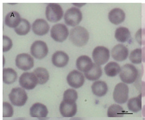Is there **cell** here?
Here are the masks:
<instances>
[{
    "mask_svg": "<svg viewBox=\"0 0 145 120\" xmlns=\"http://www.w3.org/2000/svg\"><path fill=\"white\" fill-rule=\"evenodd\" d=\"M69 39L76 46H83L88 43L89 34L85 28L77 26L70 30Z\"/></svg>",
    "mask_w": 145,
    "mask_h": 120,
    "instance_id": "cell-1",
    "label": "cell"
},
{
    "mask_svg": "<svg viewBox=\"0 0 145 120\" xmlns=\"http://www.w3.org/2000/svg\"><path fill=\"white\" fill-rule=\"evenodd\" d=\"M139 74L138 70L135 66L131 64H126L121 68L119 77L123 83L131 84L137 80Z\"/></svg>",
    "mask_w": 145,
    "mask_h": 120,
    "instance_id": "cell-2",
    "label": "cell"
},
{
    "mask_svg": "<svg viewBox=\"0 0 145 120\" xmlns=\"http://www.w3.org/2000/svg\"><path fill=\"white\" fill-rule=\"evenodd\" d=\"M63 11L61 5L57 3L48 4L46 10V18L51 23H57L62 19Z\"/></svg>",
    "mask_w": 145,
    "mask_h": 120,
    "instance_id": "cell-3",
    "label": "cell"
},
{
    "mask_svg": "<svg viewBox=\"0 0 145 120\" xmlns=\"http://www.w3.org/2000/svg\"><path fill=\"white\" fill-rule=\"evenodd\" d=\"M26 91L21 88L17 87L12 89L9 94V99L12 104L16 106H23L27 100Z\"/></svg>",
    "mask_w": 145,
    "mask_h": 120,
    "instance_id": "cell-4",
    "label": "cell"
},
{
    "mask_svg": "<svg viewBox=\"0 0 145 120\" xmlns=\"http://www.w3.org/2000/svg\"><path fill=\"white\" fill-rule=\"evenodd\" d=\"M129 97V88L123 82L119 83L115 86L113 93V98L115 102L120 104L126 103Z\"/></svg>",
    "mask_w": 145,
    "mask_h": 120,
    "instance_id": "cell-5",
    "label": "cell"
},
{
    "mask_svg": "<svg viewBox=\"0 0 145 120\" xmlns=\"http://www.w3.org/2000/svg\"><path fill=\"white\" fill-rule=\"evenodd\" d=\"M64 19L67 25L71 27H76L80 23L82 19V14L78 8L72 7L65 12Z\"/></svg>",
    "mask_w": 145,
    "mask_h": 120,
    "instance_id": "cell-6",
    "label": "cell"
},
{
    "mask_svg": "<svg viewBox=\"0 0 145 120\" xmlns=\"http://www.w3.org/2000/svg\"><path fill=\"white\" fill-rule=\"evenodd\" d=\"M69 35L68 28L65 25L62 23H57L54 25L51 29V37L57 42H64Z\"/></svg>",
    "mask_w": 145,
    "mask_h": 120,
    "instance_id": "cell-7",
    "label": "cell"
},
{
    "mask_svg": "<svg viewBox=\"0 0 145 120\" xmlns=\"http://www.w3.org/2000/svg\"><path fill=\"white\" fill-rule=\"evenodd\" d=\"M92 58L95 64L101 66L106 63L110 58V52L106 47H96L92 52Z\"/></svg>",
    "mask_w": 145,
    "mask_h": 120,
    "instance_id": "cell-8",
    "label": "cell"
},
{
    "mask_svg": "<svg viewBox=\"0 0 145 120\" xmlns=\"http://www.w3.org/2000/svg\"><path fill=\"white\" fill-rule=\"evenodd\" d=\"M31 55L37 59L44 58L49 52L48 46L42 40H36L31 45L30 48Z\"/></svg>",
    "mask_w": 145,
    "mask_h": 120,
    "instance_id": "cell-9",
    "label": "cell"
},
{
    "mask_svg": "<svg viewBox=\"0 0 145 120\" xmlns=\"http://www.w3.org/2000/svg\"><path fill=\"white\" fill-rule=\"evenodd\" d=\"M16 66L23 71L31 69L34 66V60L30 55L27 53H21L18 55L15 59Z\"/></svg>",
    "mask_w": 145,
    "mask_h": 120,
    "instance_id": "cell-10",
    "label": "cell"
},
{
    "mask_svg": "<svg viewBox=\"0 0 145 120\" xmlns=\"http://www.w3.org/2000/svg\"><path fill=\"white\" fill-rule=\"evenodd\" d=\"M20 85L28 90L35 88L38 84L37 78L33 73L24 72L19 78Z\"/></svg>",
    "mask_w": 145,
    "mask_h": 120,
    "instance_id": "cell-11",
    "label": "cell"
},
{
    "mask_svg": "<svg viewBox=\"0 0 145 120\" xmlns=\"http://www.w3.org/2000/svg\"><path fill=\"white\" fill-rule=\"evenodd\" d=\"M67 80L70 87L76 89L82 87L85 82L84 74L76 70H73L68 74Z\"/></svg>",
    "mask_w": 145,
    "mask_h": 120,
    "instance_id": "cell-12",
    "label": "cell"
},
{
    "mask_svg": "<svg viewBox=\"0 0 145 120\" xmlns=\"http://www.w3.org/2000/svg\"><path fill=\"white\" fill-rule=\"evenodd\" d=\"M59 110L62 116L65 117H71L76 114L77 105L76 102H67L62 101L60 105Z\"/></svg>",
    "mask_w": 145,
    "mask_h": 120,
    "instance_id": "cell-13",
    "label": "cell"
},
{
    "mask_svg": "<svg viewBox=\"0 0 145 120\" xmlns=\"http://www.w3.org/2000/svg\"><path fill=\"white\" fill-rule=\"evenodd\" d=\"M129 50L125 45L118 44L114 47L111 50V56L115 60L122 62L128 57Z\"/></svg>",
    "mask_w": 145,
    "mask_h": 120,
    "instance_id": "cell-14",
    "label": "cell"
},
{
    "mask_svg": "<svg viewBox=\"0 0 145 120\" xmlns=\"http://www.w3.org/2000/svg\"><path fill=\"white\" fill-rule=\"evenodd\" d=\"M30 114L31 117L44 120L48 114V109L44 105L37 103L31 107Z\"/></svg>",
    "mask_w": 145,
    "mask_h": 120,
    "instance_id": "cell-15",
    "label": "cell"
},
{
    "mask_svg": "<svg viewBox=\"0 0 145 120\" xmlns=\"http://www.w3.org/2000/svg\"><path fill=\"white\" fill-rule=\"evenodd\" d=\"M32 29L35 35L43 36L49 32L50 26L45 20L38 19L35 20L32 24Z\"/></svg>",
    "mask_w": 145,
    "mask_h": 120,
    "instance_id": "cell-16",
    "label": "cell"
},
{
    "mask_svg": "<svg viewBox=\"0 0 145 120\" xmlns=\"http://www.w3.org/2000/svg\"><path fill=\"white\" fill-rule=\"evenodd\" d=\"M69 61V56L65 52L58 50L52 56V62L57 68H63L67 66Z\"/></svg>",
    "mask_w": 145,
    "mask_h": 120,
    "instance_id": "cell-17",
    "label": "cell"
},
{
    "mask_svg": "<svg viewBox=\"0 0 145 120\" xmlns=\"http://www.w3.org/2000/svg\"><path fill=\"white\" fill-rule=\"evenodd\" d=\"M126 18L125 12L120 8L111 10L108 14V18L111 23L114 25H119L123 23Z\"/></svg>",
    "mask_w": 145,
    "mask_h": 120,
    "instance_id": "cell-18",
    "label": "cell"
},
{
    "mask_svg": "<svg viewBox=\"0 0 145 120\" xmlns=\"http://www.w3.org/2000/svg\"><path fill=\"white\" fill-rule=\"evenodd\" d=\"M93 63L91 59L87 55H82L77 58L76 61V68L81 72H87L92 68Z\"/></svg>",
    "mask_w": 145,
    "mask_h": 120,
    "instance_id": "cell-19",
    "label": "cell"
},
{
    "mask_svg": "<svg viewBox=\"0 0 145 120\" xmlns=\"http://www.w3.org/2000/svg\"><path fill=\"white\" fill-rule=\"evenodd\" d=\"M93 93L98 97H103L106 95L108 88L107 84L103 81H96L91 86Z\"/></svg>",
    "mask_w": 145,
    "mask_h": 120,
    "instance_id": "cell-20",
    "label": "cell"
},
{
    "mask_svg": "<svg viewBox=\"0 0 145 120\" xmlns=\"http://www.w3.org/2000/svg\"><path fill=\"white\" fill-rule=\"evenodd\" d=\"M21 20L19 13L12 11L7 14L5 18V25L10 28H15L19 26Z\"/></svg>",
    "mask_w": 145,
    "mask_h": 120,
    "instance_id": "cell-21",
    "label": "cell"
},
{
    "mask_svg": "<svg viewBox=\"0 0 145 120\" xmlns=\"http://www.w3.org/2000/svg\"><path fill=\"white\" fill-rule=\"evenodd\" d=\"M103 74L102 69L100 66L93 63V66L88 72L84 73V76L90 81H95L99 79Z\"/></svg>",
    "mask_w": 145,
    "mask_h": 120,
    "instance_id": "cell-22",
    "label": "cell"
},
{
    "mask_svg": "<svg viewBox=\"0 0 145 120\" xmlns=\"http://www.w3.org/2000/svg\"><path fill=\"white\" fill-rule=\"evenodd\" d=\"M130 31L127 28L119 27L115 31V38L119 42L125 43L130 39Z\"/></svg>",
    "mask_w": 145,
    "mask_h": 120,
    "instance_id": "cell-23",
    "label": "cell"
},
{
    "mask_svg": "<svg viewBox=\"0 0 145 120\" xmlns=\"http://www.w3.org/2000/svg\"><path fill=\"white\" fill-rule=\"evenodd\" d=\"M141 94L140 93L137 97H133L129 99L127 103V107L129 110L134 113L139 112L142 109Z\"/></svg>",
    "mask_w": 145,
    "mask_h": 120,
    "instance_id": "cell-24",
    "label": "cell"
},
{
    "mask_svg": "<svg viewBox=\"0 0 145 120\" xmlns=\"http://www.w3.org/2000/svg\"><path fill=\"white\" fill-rule=\"evenodd\" d=\"M104 69L107 76L110 77H114L118 74H120L121 67L117 62L111 61L109 62L105 66Z\"/></svg>",
    "mask_w": 145,
    "mask_h": 120,
    "instance_id": "cell-25",
    "label": "cell"
},
{
    "mask_svg": "<svg viewBox=\"0 0 145 120\" xmlns=\"http://www.w3.org/2000/svg\"><path fill=\"white\" fill-rule=\"evenodd\" d=\"M33 73L35 75L37 78L38 84L40 85L45 84L49 79V72L48 70L44 68H37L34 70Z\"/></svg>",
    "mask_w": 145,
    "mask_h": 120,
    "instance_id": "cell-26",
    "label": "cell"
},
{
    "mask_svg": "<svg viewBox=\"0 0 145 120\" xmlns=\"http://www.w3.org/2000/svg\"><path fill=\"white\" fill-rule=\"evenodd\" d=\"M18 78L17 73L12 68H4L3 70V80L5 84L10 85L14 83Z\"/></svg>",
    "mask_w": 145,
    "mask_h": 120,
    "instance_id": "cell-27",
    "label": "cell"
},
{
    "mask_svg": "<svg viewBox=\"0 0 145 120\" xmlns=\"http://www.w3.org/2000/svg\"><path fill=\"white\" fill-rule=\"evenodd\" d=\"M125 111L122 106L118 104L111 105L107 110V116L109 117H123Z\"/></svg>",
    "mask_w": 145,
    "mask_h": 120,
    "instance_id": "cell-28",
    "label": "cell"
},
{
    "mask_svg": "<svg viewBox=\"0 0 145 120\" xmlns=\"http://www.w3.org/2000/svg\"><path fill=\"white\" fill-rule=\"evenodd\" d=\"M31 25L30 23L25 19H21V22L18 27L14 28L15 32L20 36H24L30 31Z\"/></svg>",
    "mask_w": 145,
    "mask_h": 120,
    "instance_id": "cell-29",
    "label": "cell"
},
{
    "mask_svg": "<svg viewBox=\"0 0 145 120\" xmlns=\"http://www.w3.org/2000/svg\"><path fill=\"white\" fill-rule=\"evenodd\" d=\"M129 58L133 64H140L142 62V48H136L131 51Z\"/></svg>",
    "mask_w": 145,
    "mask_h": 120,
    "instance_id": "cell-30",
    "label": "cell"
},
{
    "mask_svg": "<svg viewBox=\"0 0 145 120\" xmlns=\"http://www.w3.org/2000/svg\"><path fill=\"white\" fill-rule=\"evenodd\" d=\"M78 98V95L76 90L73 89H68L64 92L63 101L74 103L76 101Z\"/></svg>",
    "mask_w": 145,
    "mask_h": 120,
    "instance_id": "cell-31",
    "label": "cell"
},
{
    "mask_svg": "<svg viewBox=\"0 0 145 120\" xmlns=\"http://www.w3.org/2000/svg\"><path fill=\"white\" fill-rule=\"evenodd\" d=\"M14 110L11 105L8 102H3V116L4 117H10L13 115Z\"/></svg>",
    "mask_w": 145,
    "mask_h": 120,
    "instance_id": "cell-32",
    "label": "cell"
},
{
    "mask_svg": "<svg viewBox=\"0 0 145 120\" xmlns=\"http://www.w3.org/2000/svg\"><path fill=\"white\" fill-rule=\"evenodd\" d=\"M136 40L140 45H145V28H140L135 35Z\"/></svg>",
    "mask_w": 145,
    "mask_h": 120,
    "instance_id": "cell-33",
    "label": "cell"
},
{
    "mask_svg": "<svg viewBox=\"0 0 145 120\" xmlns=\"http://www.w3.org/2000/svg\"><path fill=\"white\" fill-rule=\"evenodd\" d=\"M12 47V42L8 37L4 35L3 37V52H7Z\"/></svg>",
    "mask_w": 145,
    "mask_h": 120,
    "instance_id": "cell-34",
    "label": "cell"
},
{
    "mask_svg": "<svg viewBox=\"0 0 145 120\" xmlns=\"http://www.w3.org/2000/svg\"><path fill=\"white\" fill-rule=\"evenodd\" d=\"M140 94L142 97H145V82H141L140 84Z\"/></svg>",
    "mask_w": 145,
    "mask_h": 120,
    "instance_id": "cell-35",
    "label": "cell"
},
{
    "mask_svg": "<svg viewBox=\"0 0 145 120\" xmlns=\"http://www.w3.org/2000/svg\"><path fill=\"white\" fill-rule=\"evenodd\" d=\"M142 61L145 63V46L142 48Z\"/></svg>",
    "mask_w": 145,
    "mask_h": 120,
    "instance_id": "cell-36",
    "label": "cell"
},
{
    "mask_svg": "<svg viewBox=\"0 0 145 120\" xmlns=\"http://www.w3.org/2000/svg\"><path fill=\"white\" fill-rule=\"evenodd\" d=\"M142 116L145 117V105H144L142 109Z\"/></svg>",
    "mask_w": 145,
    "mask_h": 120,
    "instance_id": "cell-37",
    "label": "cell"
},
{
    "mask_svg": "<svg viewBox=\"0 0 145 120\" xmlns=\"http://www.w3.org/2000/svg\"><path fill=\"white\" fill-rule=\"evenodd\" d=\"M70 120H82V119L80 117H72Z\"/></svg>",
    "mask_w": 145,
    "mask_h": 120,
    "instance_id": "cell-38",
    "label": "cell"
},
{
    "mask_svg": "<svg viewBox=\"0 0 145 120\" xmlns=\"http://www.w3.org/2000/svg\"><path fill=\"white\" fill-rule=\"evenodd\" d=\"M14 120H24V119H23L22 118H18V119H16Z\"/></svg>",
    "mask_w": 145,
    "mask_h": 120,
    "instance_id": "cell-39",
    "label": "cell"
}]
</instances>
